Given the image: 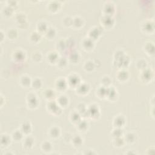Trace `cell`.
<instances>
[{
    "instance_id": "2",
    "label": "cell",
    "mask_w": 155,
    "mask_h": 155,
    "mask_svg": "<svg viewBox=\"0 0 155 155\" xmlns=\"http://www.w3.org/2000/svg\"><path fill=\"white\" fill-rule=\"evenodd\" d=\"M67 82L68 86L76 88L81 83V80L79 77L77 75L71 74L68 76Z\"/></svg>"
},
{
    "instance_id": "16",
    "label": "cell",
    "mask_w": 155,
    "mask_h": 155,
    "mask_svg": "<svg viewBox=\"0 0 155 155\" xmlns=\"http://www.w3.org/2000/svg\"><path fill=\"white\" fill-rule=\"evenodd\" d=\"M142 30L149 33L154 31V22L151 21H147L142 25Z\"/></svg>"
},
{
    "instance_id": "20",
    "label": "cell",
    "mask_w": 155,
    "mask_h": 155,
    "mask_svg": "<svg viewBox=\"0 0 155 155\" xmlns=\"http://www.w3.org/2000/svg\"><path fill=\"white\" fill-rule=\"evenodd\" d=\"M41 150L45 153H49L52 151V144L49 141H45L41 144Z\"/></svg>"
},
{
    "instance_id": "22",
    "label": "cell",
    "mask_w": 155,
    "mask_h": 155,
    "mask_svg": "<svg viewBox=\"0 0 155 155\" xmlns=\"http://www.w3.org/2000/svg\"><path fill=\"white\" fill-rule=\"evenodd\" d=\"M21 132L23 133L24 135H27L32 132V127L31 124L29 123H25L21 125Z\"/></svg>"
},
{
    "instance_id": "35",
    "label": "cell",
    "mask_w": 155,
    "mask_h": 155,
    "mask_svg": "<svg viewBox=\"0 0 155 155\" xmlns=\"http://www.w3.org/2000/svg\"><path fill=\"white\" fill-rule=\"evenodd\" d=\"M45 37L48 39L54 38L56 36V31H55V29H53L52 27L49 28L46 31V32L45 33Z\"/></svg>"
},
{
    "instance_id": "39",
    "label": "cell",
    "mask_w": 155,
    "mask_h": 155,
    "mask_svg": "<svg viewBox=\"0 0 155 155\" xmlns=\"http://www.w3.org/2000/svg\"><path fill=\"white\" fill-rule=\"evenodd\" d=\"M97 93L99 98L105 97L107 93V88L103 86L99 87L97 90Z\"/></svg>"
},
{
    "instance_id": "11",
    "label": "cell",
    "mask_w": 155,
    "mask_h": 155,
    "mask_svg": "<svg viewBox=\"0 0 155 155\" xmlns=\"http://www.w3.org/2000/svg\"><path fill=\"white\" fill-rule=\"evenodd\" d=\"M82 47H84V49L86 50H92L94 47L93 40L89 38H86L82 42Z\"/></svg>"
},
{
    "instance_id": "7",
    "label": "cell",
    "mask_w": 155,
    "mask_h": 155,
    "mask_svg": "<svg viewBox=\"0 0 155 155\" xmlns=\"http://www.w3.org/2000/svg\"><path fill=\"white\" fill-rule=\"evenodd\" d=\"M125 118L123 115L116 116L113 120V125L116 128H121L125 124Z\"/></svg>"
},
{
    "instance_id": "5",
    "label": "cell",
    "mask_w": 155,
    "mask_h": 155,
    "mask_svg": "<svg viewBox=\"0 0 155 155\" xmlns=\"http://www.w3.org/2000/svg\"><path fill=\"white\" fill-rule=\"evenodd\" d=\"M67 86L68 84L67 81L63 78H59L55 82V87L56 89L59 91H63L66 90Z\"/></svg>"
},
{
    "instance_id": "19",
    "label": "cell",
    "mask_w": 155,
    "mask_h": 155,
    "mask_svg": "<svg viewBox=\"0 0 155 155\" xmlns=\"http://www.w3.org/2000/svg\"><path fill=\"white\" fill-rule=\"evenodd\" d=\"M12 139L7 134H3L1 137V144L3 147H8L11 143Z\"/></svg>"
},
{
    "instance_id": "27",
    "label": "cell",
    "mask_w": 155,
    "mask_h": 155,
    "mask_svg": "<svg viewBox=\"0 0 155 155\" xmlns=\"http://www.w3.org/2000/svg\"><path fill=\"white\" fill-rule=\"evenodd\" d=\"M71 141H72V144L74 145V146L76 148L80 147L83 142V140L82 138L79 135H76L74 136Z\"/></svg>"
},
{
    "instance_id": "4",
    "label": "cell",
    "mask_w": 155,
    "mask_h": 155,
    "mask_svg": "<svg viewBox=\"0 0 155 155\" xmlns=\"http://www.w3.org/2000/svg\"><path fill=\"white\" fill-rule=\"evenodd\" d=\"M27 102L28 106L30 108L34 109L38 106V101L37 98V96L32 93H29L27 97Z\"/></svg>"
},
{
    "instance_id": "42",
    "label": "cell",
    "mask_w": 155,
    "mask_h": 155,
    "mask_svg": "<svg viewBox=\"0 0 155 155\" xmlns=\"http://www.w3.org/2000/svg\"><path fill=\"white\" fill-rule=\"evenodd\" d=\"M67 63V60L66 59V58L64 57L59 58L58 62H57L58 66L60 68H63L66 67Z\"/></svg>"
},
{
    "instance_id": "41",
    "label": "cell",
    "mask_w": 155,
    "mask_h": 155,
    "mask_svg": "<svg viewBox=\"0 0 155 155\" xmlns=\"http://www.w3.org/2000/svg\"><path fill=\"white\" fill-rule=\"evenodd\" d=\"M79 55L78 52H74L70 55V60L73 63H76L79 60Z\"/></svg>"
},
{
    "instance_id": "37",
    "label": "cell",
    "mask_w": 155,
    "mask_h": 155,
    "mask_svg": "<svg viewBox=\"0 0 155 155\" xmlns=\"http://www.w3.org/2000/svg\"><path fill=\"white\" fill-rule=\"evenodd\" d=\"M7 35L9 40H15L18 37V32L14 29H10L7 31Z\"/></svg>"
},
{
    "instance_id": "15",
    "label": "cell",
    "mask_w": 155,
    "mask_h": 155,
    "mask_svg": "<svg viewBox=\"0 0 155 155\" xmlns=\"http://www.w3.org/2000/svg\"><path fill=\"white\" fill-rule=\"evenodd\" d=\"M124 139L125 141V142L127 143V144H133L136 141V135L133 133L129 132L125 135Z\"/></svg>"
},
{
    "instance_id": "25",
    "label": "cell",
    "mask_w": 155,
    "mask_h": 155,
    "mask_svg": "<svg viewBox=\"0 0 155 155\" xmlns=\"http://www.w3.org/2000/svg\"><path fill=\"white\" fill-rule=\"evenodd\" d=\"M20 84L24 87H28L29 86H30V85H31L32 81L30 77L24 75L21 77Z\"/></svg>"
},
{
    "instance_id": "1",
    "label": "cell",
    "mask_w": 155,
    "mask_h": 155,
    "mask_svg": "<svg viewBox=\"0 0 155 155\" xmlns=\"http://www.w3.org/2000/svg\"><path fill=\"white\" fill-rule=\"evenodd\" d=\"M47 109L50 113L55 115H58L61 112V107H59L56 102L50 101L47 105Z\"/></svg>"
},
{
    "instance_id": "30",
    "label": "cell",
    "mask_w": 155,
    "mask_h": 155,
    "mask_svg": "<svg viewBox=\"0 0 155 155\" xmlns=\"http://www.w3.org/2000/svg\"><path fill=\"white\" fill-rule=\"evenodd\" d=\"M48 29L49 27H47L46 23L44 22H40V23L38 24L37 30H38V32H39L40 34H41L42 33H44L45 34V33L46 32V31Z\"/></svg>"
},
{
    "instance_id": "10",
    "label": "cell",
    "mask_w": 155,
    "mask_h": 155,
    "mask_svg": "<svg viewBox=\"0 0 155 155\" xmlns=\"http://www.w3.org/2000/svg\"><path fill=\"white\" fill-rule=\"evenodd\" d=\"M33 144H34V139L32 137L28 136L24 139L23 140L24 148H25L27 150H29L33 147Z\"/></svg>"
},
{
    "instance_id": "18",
    "label": "cell",
    "mask_w": 155,
    "mask_h": 155,
    "mask_svg": "<svg viewBox=\"0 0 155 155\" xmlns=\"http://www.w3.org/2000/svg\"><path fill=\"white\" fill-rule=\"evenodd\" d=\"M100 35V32L99 30V28L98 27H93L92 28L89 33V38H90L92 40H97L98 38V37Z\"/></svg>"
},
{
    "instance_id": "3",
    "label": "cell",
    "mask_w": 155,
    "mask_h": 155,
    "mask_svg": "<svg viewBox=\"0 0 155 155\" xmlns=\"http://www.w3.org/2000/svg\"><path fill=\"white\" fill-rule=\"evenodd\" d=\"M153 73L150 69H147V68L144 70H141V81L144 82H149L151 81V78H153Z\"/></svg>"
},
{
    "instance_id": "48",
    "label": "cell",
    "mask_w": 155,
    "mask_h": 155,
    "mask_svg": "<svg viewBox=\"0 0 155 155\" xmlns=\"http://www.w3.org/2000/svg\"><path fill=\"white\" fill-rule=\"evenodd\" d=\"M49 9H50V10H51L52 12H55V11H56V10H58L59 5L55 4L53 2H52L51 4H49Z\"/></svg>"
},
{
    "instance_id": "44",
    "label": "cell",
    "mask_w": 155,
    "mask_h": 155,
    "mask_svg": "<svg viewBox=\"0 0 155 155\" xmlns=\"http://www.w3.org/2000/svg\"><path fill=\"white\" fill-rule=\"evenodd\" d=\"M32 58L33 61L39 62V61H40L41 60L42 55H41L40 52H36L33 53L32 56Z\"/></svg>"
},
{
    "instance_id": "38",
    "label": "cell",
    "mask_w": 155,
    "mask_h": 155,
    "mask_svg": "<svg viewBox=\"0 0 155 155\" xmlns=\"http://www.w3.org/2000/svg\"><path fill=\"white\" fill-rule=\"evenodd\" d=\"M84 68L87 71H92L94 68V64L92 61H87L84 65Z\"/></svg>"
},
{
    "instance_id": "8",
    "label": "cell",
    "mask_w": 155,
    "mask_h": 155,
    "mask_svg": "<svg viewBox=\"0 0 155 155\" xmlns=\"http://www.w3.org/2000/svg\"><path fill=\"white\" fill-rule=\"evenodd\" d=\"M101 22L102 24L101 25H102L104 27H110L113 25V19L111 16L105 15L102 18V19H101Z\"/></svg>"
},
{
    "instance_id": "24",
    "label": "cell",
    "mask_w": 155,
    "mask_h": 155,
    "mask_svg": "<svg viewBox=\"0 0 155 155\" xmlns=\"http://www.w3.org/2000/svg\"><path fill=\"white\" fill-rule=\"evenodd\" d=\"M70 121L75 124H77L81 120V115L78 112H74L71 113L70 116Z\"/></svg>"
},
{
    "instance_id": "29",
    "label": "cell",
    "mask_w": 155,
    "mask_h": 155,
    "mask_svg": "<svg viewBox=\"0 0 155 155\" xmlns=\"http://www.w3.org/2000/svg\"><path fill=\"white\" fill-rule=\"evenodd\" d=\"M125 141L123 138L121 137L120 138H114L113 144L115 147H118V148H121L124 146L125 144Z\"/></svg>"
},
{
    "instance_id": "9",
    "label": "cell",
    "mask_w": 155,
    "mask_h": 155,
    "mask_svg": "<svg viewBox=\"0 0 155 155\" xmlns=\"http://www.w3.org/2000/svg\"><path fill=\"white\" fill-rule=\"evenodd\" d=\"M56 102L59 107L63 108V107H66L67 106L68 104V99L66 96L63 94L57 98Z\"/></svg>"
},
{
    "instance_id": "6",
    "label": "cell",
    "mask_w": 155,
    "mask_h": 155,
    "mask_svg": "<svg viewBox=\"0 0 155 155\" xmlns=\"http://www.w3.org/2000/svg\"><path fill=\"white\" fill-rule=\"evenodd\" d=\"M76 89V92L78 94L83 95L87 94L89 92L90 90V87L89 84H86V83H80Z\"/></svg>"
},
{
    "instance_id": "12",
    "label": "cell",
    "mask_w": 155,
    "mask_h": 155,
    "mask_svg": "<svg viewBox=\"0 0 155 155\" xmlns=\"http://www.w3.org/2000/svg\"><path fill=\"white\" fill-rule=\"evenodd\" d=\"M47 60H48V61L50 63L53 64V63H57L59 57L56 52L52 51L48 53L47 56Z\"/></svg>"
},
{
    "instance_id": "46",
    "label": "cell",
    "mask_w": 155,
    "mask_h": 155,
    "mask_svg": "<svg viewBox=\"0 0 155 155\" xmlns=\"http://www.w3.org/2000/svg\"><path fill=\"white\" fill-rule=\"evenodd\" d=\"M66 41L61 40L56 43V47L59 50H63L66 47Z\"/></svg>"
},
{
    "instance_id": "45",
    "label": "cell",
    "mask_w": 155,
    "mask_h": 155,
    "mask_svg": "<svg viewBox=\"0 0 155 155\" xmlns=\"http://www.w3.org/2000/svg\"><path fill=\"white\" fill-rule=\"evenodd\" d=\"M14 58L16 59V60L20 61V60H23L25 54H24V53L21 50H17L14 53Z\"/></svg>"
},
{
    "instance_id": "17",
    "label": "cell",
    "mask_w": 155,
    "mask_h": 155,
    "mask_svg": "<svg viewBox=\"0 0 155 155\" xmlns=\"http://www.w3.org/2000/svg\"><path fill=\"white\" fill-rule=\"evenodd\" d=\"M43 95L45 99L52 101L56 96V93L54 90L51 89H47L44 90Z\"/></svg>"
},
{
    "instance_id": "13",
    "label": "cell",
    "mask_w": 155,
    "mask_h": 155,
    "mask_svg": "<svg viewBox=\"0 0 155 155\" xmlns=\"http://www.w3.org/2000/svg\"><path fill=\"white\" fill-rule=\"evenodd\" d=\"M144 50L145 52L147 53L149 55H154V46L153 43L147 42L145 44L144 47Z\"/></svg>"
},
{
    "instance_id": "34",
    "label": "cell",
    "mask_w": 155,
    "mask_h": 155,
    "mask_svg": "<svg viewBox=\"0 0 155 155\" xmlns=\"http://www.w3.org/2000/svg\"><path fill=\"white\" fill-rule=\"evenodd\" d=\"M76 125L78 126V130L80 131V132H84V131H86L89 126L88 123L86 121H82V120H81Z\"/></svg>"
},
{
    "instance_id": "31",
    "label": "cell",
    "mask_w": 155,
    "mask_h": 155,
    "mask_svg": "<svg viewBox=\"0 0 155 155\" xmlns=\"http://www.w3.org/2000/svg\"><path fill=\"white\" fill-rule=\"evenodd\" d=\"M147 63L144 59H140L136 62L137 68L140 70H143L147 68Z\"/></svg>"
},
{
    "instance_id": "14",
    "label": "cell",
    "mask_w": 155,
    "mask_h": 155,
    "mask_svg": "<svg viewBox=\"0 0 155 155\" xmlns=\"http://www.w3.org/2000/svg\"><path fill=\"white\" fill-rule=\"evenodd\" d=\"M49 134L52 138H57L61 134V130L59 127L53 126L51 127L49 131Z\"/></svg>"
},
{
    "instance_id": "28",
    "label": "cell",
    "mask_w": 155,
    "mask_h": 155,
    "mask_svg": "<svg viewBox=\"0 0 155 155\" xmlns=\"http://www.w3.org/2000/svg\"><path fill=\"white\" fill-rule=\"evenodd\" d=\"M84 25V20L79 17H76L73 19L72 26L76 28H80Z\"/></svg>"
},
{
    "instance_id": "23",
    "label": "cell",
    "mask_w": 155,
    "mask_h": 155,
    "mask_svg": "<svg viewBox=\"0 0 155 155\" xmlns=\"http://www.w3.org/2000/svg\"><path fill=\"white\" fill-rule=\"evenodd\" d=\"M24 134L21 130H16L12 134V139L13 140L18 142L23 139Z\"/></svg>"
},
{
    "instance_id": "43",
    "label": "cell",
    "mask_w": 155,
    "mask_h": 155,
    "mask_svg": "<svg viewBox=\"0 0 155 155\" xmlns=\"http://www.w3.org/2000/svg\"><path fill=\"white\" fill-rule=\"evenodd\" d=\"M63 25L66 27H69L72 26L73 24V19L70 17H66L63 19Z\"/></svg>"
},
{
    "instance_id": "21",
    "label": "cell",
    "mask_w": 155,
    "mask_h": 155,
    "mask_svg": "<svg viewBox=\"0 0 155 155\" xmlns=\"http://www.w3.org/2000/svg\"><path fill=\"white\" fill-rule=\"evenodd\" d=\"M118 79L121 82H124L128 78V72L126 70H120L117 74Z\"/></svg>"
},
{
    "instance_id": "36",
    "label": "cell",
    "mask_w": 155,
    "mask_h": 155,
    "mask_svg": "<svg viewBox=\"0 0 155 155\" xmlns=\"http://www.w3.org/2000/svg\"><path fill=\"white\" fill-rule=\"evenodd\" d=\"M31 86L35 90L40 89L41 88V87L42 86V82H41L40 79L35 78L32 81Z\"/></svg>"
},
{
    "instance_id": "32",
    "label": "cell",
    "mask_w": 155,
    "mask_h": 155,
    "mask_svg": "<svg viewBox=\"0 0 155 155\" xmlns=\"http://www.w3.org/2000/svg\"><path fill=\"white\" fill-rule=\"evenodd\" d=\"M41 37V34H40L39 32H33L31 33L30 36V40L33 43H37L40 40Z\"/></svg>"
},
{
    "instance_id": "40",
    "label": "cell",
    "mask_w": 155,
    "mask_h": 155,
    "mask_svg": "<svg viewBox=\"0 0 155 155\" xmlns=\"http://www.w3.org/2000/svg\"><path fill=\"white\" fill-rule=\"evenodd\" d=\"M112 135L114 138L121 137L123 135V130L121 128H115L113 130Z\"/></svg>"
},
{
    "instance_id": "47",
    "label": "cell",
    "mask_w": 155,
    "mask_h": 155,
    "mask_svg": "<svg viewBox=\"0 0 155 155\" xmlns=\"http://www.w3.org/2000/svg\"><path fill=\"white\" fill-rule=\"evenodd\" d=\"M102 86L105 87L106 86H108L110 84V83H111V79L110 78L109 76H104L102 78Z\"/></svg>"
},
{
    "instance_id": "26",
    "label": "cell",
    "mask_w": 155,
    "mask_h": 155,
    "mask_svg": "<svg viewBox=\"0 0 155 155\" xmlns=\"http://www.w3.org/2000/svg\"><path fill=\"white\" fill-rule=\"evenodd\" d=\"M99 110L98 107L95 105H92L90 108L88 109L89 116L92 117H97L98 116V113H99Z\"/></svg>"
},
{
    "instance_id": "33",
    "label": "cell",
    "mask_w": 155,
    "mask_h": 155,
    "mask_svg": "<svg viewBox=\"0 0 155 155\" xmlns=\"http://www.w3.org/2000/svg\"><path fill=\"white\" fill-rule=\"evenodd\" d=\"M115 10V7L112 4H107L104 7V12L105 15L111 16L113 14V12Z\"/></svg>"
}]
</instances>
